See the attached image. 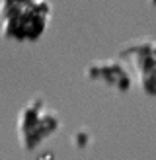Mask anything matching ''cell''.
<instances>
[{
    "label": "cell",
    "mask_w": 156,
    "mask_h": 160,
    "mask_svg": "<svg viewBox=\"0 0 156 160\" xmlns=\"http://www.w3.org/2000/svg\"><path fill=\"white\" fill-rule=\"evenodd\" d=\"M49 0H0V33L14 41H37L51 22Z\"/></svg>",
    "instance_id": "obj_1"
},
{
    "label": "cell",
    "mask_w": 156,
    "mask_h": 160,
    "mask_svg": "<svg viewBox=\"0 0 156 160\" xmlns=\"http://www.w3.org/2000/svg\"><path fill=\"white\" fill-rule=\"evenodd\" d=\"M61 127V117L45 103L43 98H33L22 108L18 117V141L23 150H35L53 137Z\"/></svg>",
    "instance_id": "obj_2"
},
{
    "label": "cell",
    "mask_w": 156,
    "mask_h": 160,
    "mask_svg": "<svg viewBox=\"0 0 156 160\" xmlns=\"http://www.w3.org/2000/svg\"><path fill=\"white\" fill-rule=\"evenodd\" d=\"M117 61L139 80L146 96H156V39L140 37L121 45Z\"/></svg>",
    "instance_id": "obj_3"
},
{
    "label": "cell",
    "mask_w": 156,
    "mask_h": 160,
    "mask_svg": "<svg viewBox=\"0 0 156 160\" xmlns=\"http://www.w3.org/2000/svg\"><path fill=\"white\" fill-rule=\"evenodd\" d=\"M86 78L92 82H101L117 92H129L133 78L127 72V68L117 59H101V61H92L86 67Z\"/></svg>",
    "instance_id": "obj_4"
},
{
    "label": "cell",
    "mask_w": 156,
    "mask_h": 160,
    "mask_svg": "<svg viewBox=\"0 0 156 160\" xmlns=\"http://www.w3.org/2000/svg\"><path fill=\"white\" fill-rule=\"evenodd\" d=\"M88 133H86V131H80V133H76L74 135V142H76V145H80V147H86V145H88Z\"/></svg>",
    "instance_id": "obj_5"
}]
</instances>
